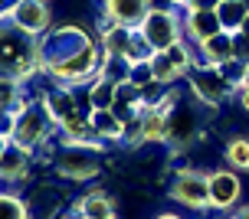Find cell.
I'll use <instances>...</instances> for the list:
<instances>
[{
	"mask_svg": "<svg viewBox=\"0 0 249 219\" xmlns=\"http://www.w3.org/2000/svg\"><path fill=\"white\" fill-rule=\"evenodd\" d=\"M141 36L151 43L154 52H167L184 39V13L177 10H148V17L141 20Z\"/></svg>",
	"mask_w": 249,
	"mask_h": 219,
	"instance_id": "obj_5",
	"label": "cell"
},
{
	"mask_svg": "<svg viewBox=\"0 0 249 219\" xmlns=\"http://www.w3.org/2000/svg\"><path fill=\"white\" fill-rule=\"evenodd\" d=\"M233 56L249 62V36L246 33H233Z\"/></svg>",
	"mask_w": 249,
	"mask_h": 219,
	"instance_id": "obj_27",
	"label": "cell"
},
{
	"mask_svg": "<svg viewBox=\"0 0 249 219\" xmlns=\"http://www.w3.org/2000/svg\"><path fill=\"white\" fill-rule=\"evenodd\" d=\"M246 7H249V0H246Z\"/></svg>",
	"mask_w": 249,
	"mask_h": 219,
	"instance_id": "obj_37",
	"label": "cell"
},
{
	"mask_svg": "<svg viewBox=\"0 0 249 219\" xmlns=\"http://www.w3.org/2000/svg\"><path fill=\"white\" fill-rule=\"evenodd\" d=\"M223 0H180V10H216Z\"/></svg>",
	"mask_w": 249,
	"mask_h": 219,
	"instance_id": "obj_28",
	"label": "cell"
},
{
	"mask_svg": "<svg viewBox=\"0 0 249 219\" xmlns=\"http://www.w3.org/2000/svg\"><path fill=\"white\" fill-rule=\"evenodd\" d=\"M190 95L197 98L203 108L216 111L226 98L236 95V92H233V85L223 79V72H220L216 66H200V69L190 72Z\"/></svg>",
	"mask_w": 249,
	"mask_h": 219,
	"instance_id": "obj_7",
	"label": "cell"
},
{
	"mask_svg": "<svg viewBox=\"0 0 249 219\" xmlns=\"http://www.w3.org/2000/svg\"><path fill=\"white\" fill-rule=\"evenodd\" d=\"M154 219H184V216H180V213H171V209H164V213H158Z\"/></svg>",
	"mask_w": 249,
	"mask_h": 219,
	"instance_id": "obj_33",
	"label": "cell"
},
{
	"mask_svg": "<svg viewBox=\"0 0 249 219\" xmlns=\"http://www.w3.org/2000/svg\"><path fill=\"white\" fill-rule=\"evenodd\" d=\"M148 10V0H102V17H108L118 26H131V30L141 26Z\"/></svg>",
	"mask_w": 249,
	"mask_h": 219,
	"instance_id": "obj_12",
	"label": "cell"
},
{
	"mask_svg": "<svg viewBox=\"0 0 249 219\" xmlns=\"http://www.w3.org/2000/svg\"><path fill=\"white\" fill-rule=\"evenodd\" d=\"M75 219H112V216H118L115 213V200L102 186H92L89 193H82L79 200L72 203V209H69Z\"/></svg>",
	"mask_w": 249,
	"mask_h": 219,
	"instance_id": "obj_11",
	"label": "cell"
},
{
	"mask_svg": "<svg viewBox=\"0 0 249 219\" xmlns=\"http://www.w3.org/2000/svg\"><path fill=\"white\" fill-rule=\"evenodd\" d=\"M89 121H92V128H95V134H99L105 144H122V131H124V121H118L115 118L112 108H102V111H89Z\"/></svg>",
	"mask_w": 249,
	"mask_h": 219,
	"instance_id": "obj_15",
	"label": "cell"
},
{
	"mask_svg": "<svg viewBox=\"0 0 249 219\" xmlns=\"http://www.w3.org/2000/svg\"><path fill=\"white\" fill-rule=\"evenodd\" d=\"M233 216L236 219H249V203H239V206L233 209Z\"/></svg>",
	"mask_w": 249,
	"mask_h": 219,
	"instance_id": "obj_32",
	"label": "cell"
},
{
	"mask_svg": "<svg viewBox=\"0 0 249 219\" xmlns=\"http://www.w3.org/2000/svg\"><path fill=\"white\" fill-rule=\"evenodd\" d=\"M131 39H135V30L131 26H108L102 33V52L105 56H118V59H128V49H131Z\"/></svg>",
	"mask_w": 249,
	"mask_h": 219,
	"instance_id": "obj_16",
	"label": "cell"
},
{
	"mask_svg": "<svg viewBox=\"0 0 249 219\" xmlns=\"http://www.w3.org/2000/svg\"><path fill=\"white\" fill-rule=\"evenodd\" d=\"M177 7H180V0H177Z\"/></svg>",
	"mask_w": 249,
	"mask_h": 219,
	"instance_id": "obj_36",
	"label": "cell"
},
{
	"mask_svg": "<svg viewBox=\"0 0 249 219\" xmlns=\"http://www.w3.org/2000/svg\"><path fill=\"white\" fill-rule=\"evenodd\" d=\"M53 170L69 183H89L102 173V154L92 147L62 144L53 151Z\"/></svg>",
	"mask_w": 249,
	"mask_h": 219,
	"instance_id": "obj_3",
	"label": "cell"
},
{
	"mask_svg": "<svg viewBox=\"0 0 249 219\" xmlns=\"http://www.w3.org/2000/svg\"><path fill=\"white\" fill-rule=\"evenodd\" d=\"M151 69H154V82H161V85H177L180 79H187V75L180 72V66H177L167 52H154Z\"/></svg>",
	"mask_w": 249,
	"mask_h": 219,
	"instance_id": "obj_22",
	"label": "cell"
},
{
	"mask_svg": "<svg viewBox=\"0 0 249 219\" xmlns=\"http://www.w3.org/2000/svg\"><path fill=\"white\" fill-rule=\"evenodd\" d=\"M223 160L233 167L236 173L249 170V134H233L223 147Z\"/></svg>",
	"mask_w": 249,
	"mask_h": 219,
	"instance_id": "obj_20",
	"label": "cell"
},
{
	"mask_svg": "<svg viewBox=\"0 0 249 219\" xmlns=\"http://www.w3.org/2000/svg\"><path fill=\"white\" fill-rule=\"evenodd\" d=\"M53 219H75L72 213H59V216H53Z\"/></svg>",
	"mask_w": 249,
	"mask_h": 219,
	"instance_id": "obj_34",
	"label": "cell"
},
{
	"mask_svg": "<svg viewBox=\"0 0 249 219\" xmlns=\"http://www.w3.org/2000/svg\"><path fill=\"white\" fill-rule=\"evenodd\" d=\"M223 219H236V216H233V213H226V216H223Z\"/></svg>",
	"mask_w": 249,
	"mask_h": 219,
	"instance_id": "obj_35",
	"label": "cell"
},
{
	"mask_svg": "<svg viewBox=\"0 0 249 219\" xmlns=\"http://www.w3.org/2000/svg\"><path fill=\"white\" fill-rule=\"evenodd\" d=\"M0 219H33L30 200L17 196L13 190H0Z\"/></svg>",
	"mask_w": 249,
	"mask_h": 219,
	"instance_id": "obj_23",
	"label": "cell"
},
{
	"mask_svg": "<svg viewBox=\"0 0 249 219\" xmlns=\"http://www.w3.org/2000/svg\"><path fill=\"white\" fill-rule=\"evenodd\" d=\"M236 98H239V105H243V111H249V82H243L236 88Z\"/></svg>",
	"mask_w": 249,
	"mask_h": 219,
	"instance_id": "obj_30",
	"label": "cell"
},
{
	"mask_svg": "<svg viewBox=\"0 0 249 219\" xmlns=\"http://www.w3.org/2000/svg\"><path fill=\"white\" fill-rule=\"evenodd\" d=\"M216 17H220L226 33H239L243 23H246V17H249V7H246V0H223L216 7Z\"/></svg>",
	"mask_w": 249,
	"mask_h": 219,
	"instance_id": "obj_19",
	"label": "cell"
},
{
	"mask_svg": "<svg viewBox=\"0 0 249 219\" xmlns=\"http://www.w3.org/2000/svg\"><path fill=\"white\" fill-rule=\"evenodd\" d=\"M0 75H13L20 82H33L43 75L39 36H30L10 20H0Z\"/></svg>",
	"mask_w": 249,
	"mask_h": 219,
	"instance_id": "obj_1",
	"label": "cell"
},
{
	"mask_svg": "<svg viewBox=\"0 0 249 219\" xmlns=\"http://www.w3.org/2000/svg\"><path fill=\"white\" fill-rule=\"evenodd\" d=\"M197 105H200L197 98H194V105L177 101L174 108L167 111V141H164V144H171L174 151H187L194 141H203V137H207L203 128H200Z\"/></svg>",
	"mask_w": 249,
	"mask_h": 219,
	"instance_id": "obj_6",
	"label": "cell"
},
{
	"mask_svg": "<svg viewBox=\"0 0 249 219\" xmlns=\"http://www.w3.org/2000/svg\"><path fill=\"white\" fill-rule=\"evenodd\" d=\"M243 200V180L233 167H223V170H210V213H233Z\"/></svg>",
	"mask_w": 249,
	"mask_h": 219,
	"instance_id": "obj_8",
	"label": "cell"
},
{
	"mask_svg": "<svg viewBox=\"0 0 249 219\" xmlns=\"http://www.w3.org/2000/svg\"><path fill=\"white\" fill-rule=\"evenodd\" d=\"M53 131H59V124L53 121V115L43 105V98H26L23 105L13 111V121H10V141L13 144H20V147L36 154V147L46 144Z\"/></svg>",
	"mask_w": 249,
	"mask_h": 219,
	"instance_id": "obj_2",
	"label": "cell"
},
{
	"mask_svg": "<svg viewBox=\"0 0 249 219\" xmlns=\"http://www.w3.org/2000/svg\"><path fill=\"white\" fill-rule=\"evenodd\" d=\"M23 85H26V82L13 79V75H0V111H10V115H13V111L23 105V101H26Z\"/></svg>",
	"mask_w": 249,
	"mask_h": 219,
	"instance_id": "obj_21",
	"label": "cell"
},
{
	"mask_svg": "<svg viewBox=\"0 0 249 219\" xmlns=\"http://www.w3.org/2000/svg\"><path fill=\"white\" fill-rule=\"evenodd\" d=\"M141 124H144V141L148 144H164L167 141V108H141Z\"/></svg>",
	"mask_w": 249,
	"mask_h": 219,
	"instance_id": "obj_18",
	"label": "cell"
},
{
	"mask_svg": "<svg viewBox=\"0 0 249 219\" xmlns=\"http://www.w3.org/2000/svg\"><path fill=\"white\" fill-rule=\"evenodd\" d=\"M17 0H0V20H10V10Z\"/></svg>",
	"mask_w": 249,
	"mask_h": 219,
	"instance_id": "obj_31",
	"label": "cell"
},
{
	"mask_svg": "<svg viewBox=\"0 0 249 219\" xmlns=\"http://www.w3.org/2000/svg\"><path fill=\"white\" fill-rule=\"evenodd\" d=\"M128 82H135L138 88L154 82V69H151V59L148 62H131V72H128Z\"/></svg>",
	"mask_w": 249,
	"mask_h": 219,
	"instance_id": "obj_26",
	"label": "cell"
},
{
	"mask_svg": "<svg viewBox=\"0 0 249 219\" xmlns=\"http://www.w3.org/2000/svg\"><path fill=\"white\" fill-rule=\"evenodd\" d=\"M167 193L190 213H210V173L197 170V167H180L167 186Z\"/></svg>",
	"mask_w": 249,
	"mask_h": 219,
	"instance_id": "obj_4",
	"label": "cell"
},
{
	"mask_svg": "<svg viewBox=\"0 0 249 219\" xmlns=\"http://www.w3.org/2000/svg\"><path fill=\"white\" fill-rule=\"evenodd\" d=\"M216 69L223 72V79H226V82H230V85H233V92H236V88L243 85V82H246L249 62H243V59H236V56H233V59H226L223 66H216Z\"/></svg>",
	"mask_w": 249,
	"mask_h": 219,
	"instance_id": "obj_24",
	"label": "cell"
},
{
	"mask_svg": "<svg viewBox=\"0 0 249 219\" xmlns=\"http://www.w3.org/2000/svg\"><path fill=\"white\" fill-rule=\"evenodd\" d=\"M30 160H33V151L7 141L3 151H0V180L17 183V180H23V177H30Z\"/></svg>",
	"mask_w": 249,
	"mask_h": 219,
	"instance_id": "obj_13",
	"label": "cell"
},
{
	"mask_svg": "<svg viewBox=\"0 0 249 219\" xmlns=\"http://www.w3.org/2000/svg\"><path fill=\"white\" fill-rule=\"evenodd\" d=\"M10 23L30 36H43L50 30V3L46 0H17L10 10Z\"/></svg>",
	"mask_w": 249,
	"mask_h": 219,
	"instance_id": "obj_9",
	"label": "cell"
},
{
	"mask_svg": "<svg viewBox=\"0 0 249 219\" xmlns=\"http://www.w3.org/2000/svg\"><path fill=\"white\" fill-rule=\"evenodd\" d=\"M226 59H233V33H216V36H210L207 43H200L197 46V59H194V69H200V66H223ZM190 69V72H194Z\"/></svg>",
	"mask_w": 249,
	"mask_h": 219,
	"instance_id": "obj_14",
	"label": "cell"
},
{
	"mask_svg": "<svg viewBox=\"0 0 249 219\" xmlns=\"http://www.w3.org/2000/svg\"><path fill=\"white\" fill-rule=\"evenodd\" d=\"M122 144L128 151H138L141 144H148L144 141V124H141V111H138L131 121H124V131H122Z\"/></svg>",
	"mask_w": 249,
	"mask_h": 219,
	"instance_id": "obj_25",
	"label": "cell"
},
{
	"mask_svg": "<svg viewBox=\"0 0 249 219\" xmlns=\"http://www.w3.org/2000/svg\"><path fill=\"white\" fill-rule=\"evenodd\" d=\"M151 10H177V0H148Z\"/></svg>",
	"mask_w": 249,
	"mask_h": 219,
	"instance_id": "obj_29",
	"label": "cell"
},
{
	"mask_svg": "<svg viewBox=\"0 0 249 219\" xmlns=\"http://www.w3.org/2000/svg\"><path fill=\"white\" fill-rule=\"evenodd\" d=\"M180 13H184V39L194 43V46L207 43L216 33H223V23H220L216 10H180Z\"/></svg>",
	"mask_w": 249,
	"mask_h": 219,
	"instance_id": "obj_10",
	"label": "cell"
},
{
	"mask_svg": "<svg viewBox=\"0 0 249 219\" xmlns=\"http://www.w3.org/2000/svg\"><path fill=\"white\" fill-rule=\"evenodd\" d=\"M115 92H118V82L112 79H95L92 85H86V108L89 111H102V108H112L115 105Z\"/></svg>",
	"mask_w": 249,
	"mask_h": 219,
	"instance_id": "obj_17",
	"label": "cell"
}]
</instances>
